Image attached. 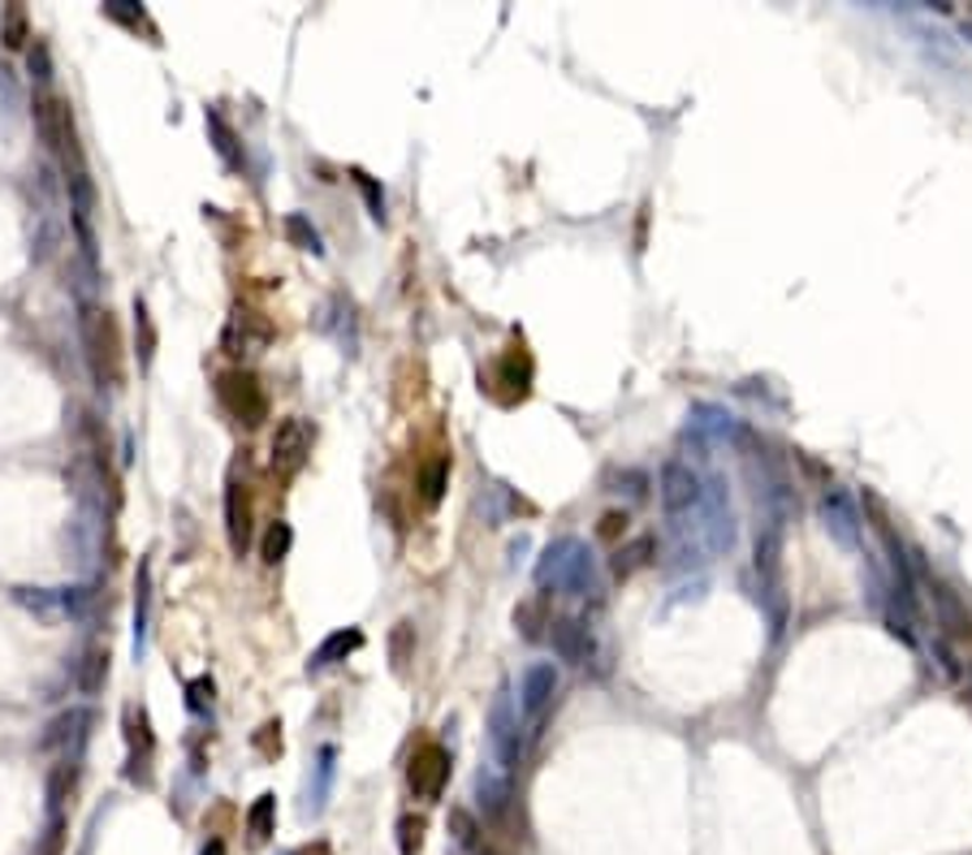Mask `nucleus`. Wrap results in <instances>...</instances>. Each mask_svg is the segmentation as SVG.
<instances>
[{"instance_id": "27", "label": "nucleus", "mask_w": 972, "mask_h": 855, "mask_svg": "<svg viewBox=\"0 0 972 855\" xmlns=\"http://www.w3.org/2000/svg\"><path fill=\"white\" fill-rule=\"evenodd\" d=\"M286 234H290V243H295L299 252H311V255L324 252V247H320V234L308 225V216H286Z\"/></svg>"}, {"instance_id": "28", "label": "nucleus", "mask_w": 972, "mask_h": 855, "mask_svg": "<svg viewBox=\"0 0 972 855\" xmlns=\"http://www.w3.org/2000/svg\"><path fill=\"white\" fill-rule=\"evenodd\" d=\"M398 847H403V855H419V847H424V821L419 816L398 821Z\"/></svg>"}, {"instance_id": "16", "label": "nucleus", "mask_w": 972, "mask_h": 855, "mask_svg": "<svg viewBox=\"0 0 972 855\" xmlns=\"http://www.w3.org/2000/svg\"><path fill=\"white\" fill-rule=\"evenodd\" d=\"M658 554V541L653 536H635L631 545H618L615 554V575L618 579H627V575H635V570H644L649 562Z\"/></svg>"}, {"instance_id": "11", "label": "nucleus", "mask_w": 972, "mask_h": 855, "mask_svg": "<svg viewBox=\"0 0 972 855\" xmlns=\"http://www.w3.org/2000/svg\"><path fill=\"white\" fill-rule=\"evenodd\" d=\"M268 342H273V324H268L259 311H252V307H234L221 346H225L229 354H256V351H264Z\"/></svg>"}, {"instance_id": "10", "label": "nucleus", "mask_w": 972, "mask_h": 855, "mask_svg": "<svg viewBox=\"0 0 972 855\" xmlns=\"http://www.w3.org/2000/svg\"><path fill=\"white\" fill-rule=\"evenodd\" d=\"M554 696H558V670H554L549 661L527 665L523 687H519V708H523V717H527L532 726H541L545 713H549V705H554Z\"/></svg>"}, {"instance_id": "13", "label": "nucleus", "mask_w": 972, "mask_h": 855, "mask_svg": "<svg viewBox=\"0 0 972 855\" xmlns=\"http://www.w3.org/2000/svg\"><path fill=\"white\" fill-rule=\"evenodd\" d=\"M225 536H229L234 554H247V545H252V502H247V489H243L238 471H229V480H225Z\"/></svg>"}, {"instance_id": "17", "label": "nucleus", "mask_w": 972, "mask_h": 855, "mask_svg": "<svg viewBox=\"0 0 972 855\" xmlns=\"http://www.w3.org/2000/svg\"><path fill=\"white\" fill-rule=\"evenodd\" d=\"M273 830H277V795H259L252 812H247V834H252V843H268L273 838Z\"/></svg>"}, {"instance_id": "7", "label": "nucleus", "mask_w": 972, "mask_h": 855, "mask_svg": "<svg viewBox=\"0 0 972 855\" xmlns=\"http://www.w3.org/2000/svg\"><path fill=\"white\" fill-rule=\"evenodd\" d=\"M311 441H316V432H311L308 419H299V415H295V419H281L277 432H273V471H277V475L303 471Z\"/></svg>"}, {"instance_id": "33", "label": "nucleus", "mask_w": 972, "mask_h": 855, "mask_svg": "<svg viewBox=\"0 0 972 855\" xmlns=\"http://www.w3.org/2000/svg\"><path fill=\"white\" fill-rule=\"evenodd\" d=\"M622 532H627V514H622V510L601 514V523H597V536H601V541H618Z\"/></svg>"}, {"instance_id": "20", "label": "nucleus", "mask_w": 972, "mask_h": 855, "mask_svg": "<svg viewBox=\"0 0 972 855\" xmlns=\"http://www.w3.org/2000/svg\"><path fill=\"white\" fill-rule=\"evenodd\" d=\"M135 342H139V363L148 367L156 354V324L152 316H148V302L135 299Z\"/></svg>"}, {"instance_id": "15", "label": "nucleus", "mask_w": 972, "mask_h": 855, "mask_svg": "<svg viewBox=\"0 0 972 855\" xmlns=\"http://www.w3.org/2000/svg\"><path fill=\"white\" fill-rule=\"evenodd\" d=\"M359 644H363V631H355V627H351V631H333V635H329V640H324V644L311 653L308 670L316 674V670H324V665H333V661H346Z\"/></svg>"}, {"instance_id": "12", "label": "nucleus", "mask_w": 972, "mask_h": 855, "mask_svg": "<svg viewBox=\"0 0 972 855\" xmlns=\"http://www.w3.org/2000/svg\"><path fill=\"white\" fill-rule=\"evenodd\" d=\"M519 730H523V726H519V708H514V701L502 692V696L493 701V713H489V739H493V748H498V756H502L506 769H514L519 756H523Z\"/></svg>"}, {"instance_id": "35", "label": "nucleus", "mask_w": 972, "mask_h": 855, "mask_svg": "<svg viewBox=\"0 0 972 855\" xmlns=\"http://www.w3.org/2000/svg\"><path fill=\"white\" fill-rule=\"evenodd\" d=\"M186 692H191V708H195V713H204V708L212 705V692H216V687H212V678H195Z\"/></svg>"}, {"instance_id": "14", "label": "nucleus", "mask_w": 972, "mask_h": 855, "mask_svg": "<svg viewBox=\"0 0 972 855\" xmlns=\"http://www.w3.org/2000/svg\"><path fill=\"white\" fill-rule=\"evenodd\" d=\"M929 601H933V609H938V622H942L951 635H972L969 609L960 605V597H955L942 579H929Z\"/></svg>"}, {"instance_id": "19", "label": "nucleus", "mask_w": 972, "mask_h": 855, "mask_svg": "<svg viewBox=\"0 0 972 855\" xmlns=\"http://www.w3.org/2000/svg\"><path fill=\"white\" fill-rule=\"evenodd\" d=\"M446 475H450V453H441V458H432V462L424 467V480H419V489H424V505L441 502V493H446Z\"/></svg>"}, {"instance_id": "5", "label": "nucleus", "mask_w": 972, "mask_h": 855, "mask_svg": "<svg viewBox=\"0 0 972 855\" xmlns=\"http://www.w3.org/2000/svg\"><path fill=\"white\" fill-rule=\"evenodd\" d=\"M818 510H821V527L830 532V541H834L839 549L856 554V549H861V505H856V498H852L843 484H825Z\"/></svg>"}, {"instance_id": "3", "label": "nucleus", "mask_w": 972, "mask_h": 855, "mask_svg": "<svg viewBox=\"0 0 972 855\" xmlns=\"http://www.w3.org/2000/svg\"><path fill=\"white\" fill-rule=\"evenodd\" d=\"M83 346H87V367L100 389H121V338L113 316L100 307H83Z\"/></svg>"}, {"instance_id": "25", "label": "nucleus", "mask_w": 972, "mask_h": 855, "mask_svg": "<svg viewBox=\"0 0 972 855\" xmlns=\"http://www.w3.org/2000/svg\"><path fill=\"white\" fill-rule=\"evenodd\" d=\"M476 791H480V804L489 808V816H498V812L506 808V800H511L506 782H498V778H493V773H484V769H480V778H476Z\"/></svg>"}, {"instance_id": "29", "label": "nucleus", "mask_w": 972, "mask_h": 855, "mask_svg": "<svg viewBox=\"0 0 972 855\" xmlns=\"http://www.w3.org/2000/svg\"><path fill=\"white\" fill-rule=\"evenodd\" d=\"M61 852H65V816H52V825L40 834V843H35L31 855H61Z\"/></svg>"}, {"instance_id": "4", "label": "nucleus", "mask_w": 972, "mask_h": 855, "mask_svg": "<svg viewBox=\"0 0 972 855\" xmlns=\"http://www.w3.org/2000/svg\"><path fill=\"white\" fill-rule=\"evenodd\" d=\"M658 489H662V505H665V514H670V523L679 527V536L687 532V519H696V532H701L705 480L696 475V467H692V462H683V458H665Z\"/></svg>"}, {"instance_id": "8", "label": "nucleus", "mask_w": 972, "mask_h": 855, "mask_svg": "<svg viewBox=\"0 0 972 855\" xmlns=\"http://www.w3.org/2000/svg\"><path fill=\"white\" fill-rule=\"evenodd\" d=\"M549 644H554L558 661L575 665V670H584V665L597 661V640H592V631H588L584 618H554V622H549Z\"/></svg>"}, {"instance_id": "1", "label": "nucleus", "mask_w": 972, "mask_h": 855, "mask_svg": "<svg viewBox=\"0 0 972 855\" xmlns=\"http://www.w3.org/2000/svg\"><path fill=\"white\" fill-rule=\"evenodd\" d=\"M536 584L545 592H563V597L597 592V562L588 554V545L575 536H558L536 562Z\"/></svg>"}, {"instance_id": "24", "label": "nucleus", "mask_w": 972, "mask_h": 855, "mask_svg": "<svg viewBox=\"0 0 972 855\" xmlns=\"http://www.w3.org/2000/svg\"><path fill=\"white\" fill-rule=\"evenodd\" d=\"M290 541H295V532H290V523H273V527L264 532V549H259V557H264L268 566H277L281 557L290 554Z\"/></svg>"}, {"instance_id": "34", "label": "nucleus", "mask_w": 972, "mask_h": 855, "mask_svg": "<svg viewBox=\"0 0 972 855\" xmlns=\"http://www.w3.org/2000/svg\"><path fill=\"white\" fill-rule=\"evenodd\" d=\"M514 622H519L523 640H541V618H536V605H523V609H514Z\"/></svg>"}, {"instance_id": "9", "label": "nucleus", "mask_w": 972, "mask_h": 855, "mask_svg": "<svg viewBox=\"0 0 972 855\" xmlns=\"http://www.w3.org/2000/svg\"><path fill=\"white\" fill-rule=\"evenodd\" d=\"M407 782L419 800H441V791H446V782H450V752H446L441 744L419 748L407 769Z\"/></svg>"}, {"instance_id": "22", "label": "nucleus", "mask_w": 972, "mask_h": 855, "mask_svg": "<svg viewBox=\"0 0 972 855\" xmlns=\"http://www.w3.org/2000/svg\"><path fill=\"white\" fill-rule=\"evenodd\" d=\"M104 678H108V649H87V656H83V674H78V687H83V692H100Z\"/></svg>"}, {"instance_id": "36", "label": "nucleus", "mask_w": 972, "mask_h": 855, "mask_svg": "<svg viewBox=\"0 0 972 855\" xmlns=\"http://www.w3.org/2000/svg\"><path fill=\"white\" fill-rule=\"evenodd\" d=\"M355 182L363 186V195H367V203H372V216L376 221H385V195H376V186L367 182V173H355Z\"/></svg>"}, {"instance_id": "21", "label": "nucleus", "mask_w": 972, "mask_h": 855, "mask_svg": "<svg viewBox=\"0 0 972 855\" xmlns=\"http://www.w3.org/2000/svg\"><path fill=\"white\" fill-rule=\"evenodd\" d=\"M0 40H4V49H26V40H31V26H26V9H22V4H9V9H4V26H0Z\"/></svg>"}, {"instance_id": "6", "label": "nucleus", "mask_w": 972, "mask_h": 855, "mask_svg": "<svg viewBox=\"0 0 972 855\" xmlns=\"http://www.w3.org/2000/svg\"><path fill=\"white\" fill-rule=\"evenodd\" d=\"M216 394H221V406H225L243 428H259V424L268 419V394H264V385H259L252 372H225L221 385H216Z\"/></svg>"}, {"instance_id": "26", "label": "nucleus", "mask_w": 972, "mask_h": 855, "mask_svg": "<svg viewBox=\"0 0 972 855\" xmlns=\"http://www.w3.org/2000/svg\"><path fill=\"white\" fill-rule=\"evenodd\" d=\"M74 778H78V773H74V765H70V760L52 769V778H49V804H52V812H56V816H61V804H65V800H70V791H74Z\"/></svg>"}, {"instance_id": "32", "label": "nucleus", "mask_w": 972, "mask_h": 855, "mask_svg": "<svg viewBox=\"0 0 972 855\" xmlns=\"http://www.w3.org/2000/svg\"><path fill=\"white\" fill-rule=\"evenodd\" d=\"M207 126H212V130H216V139H221V143H216V148H221V156H225L229 164H238V156H234V135H229V126H225V121H221L216 113H207Z\"/></svg>"}, {"instance_id": "18", "label": "nucleus", "mask_w": 972, "mask_h": 855, "mask_svg": "<svg viewBox=\"0 0 972 855\" xmlns=\"http://www.w3.org/2000/svg\"><path fill=\"white\" fill-rule=\"evenodd\" d=\"M410 656H415V627L410 622H398L389 631V661H394V674H407Z\"/></svg>"}, {"instance_id": "37", "label": "nucleus", "mask_w": 972, "mask_h": 855, "mask_svg": "<svg viewBox=\"0 0 972 855\" xmlns=\"http://www.w3.org/2000/svg\"><path fill=\"white\" fill-rule=\"evenodd\" d=\"M31 74H35V78H40V83H49V78H52L49 49H44V44H35V49H31Z\"/></svg>"}, {"instance_id": "23", "label": "nucleus", "mask_w": 972, "mask_h": 855, "mask_svg": "<svg viewBox=\"0 0 972 855\" xmlns=\"http://www.w3.org/2000/svg\"><path fill=\"white\" fill-rule=\"evenodd\" d=\"M450 834H455V843H459L462 852H476V847H480V825H476V816H471L467 808H450Z\"/></svg>"}, {"instance_id": "30", "label": "nucleus", "mask_w": 972, "mask_h": 855, "mask_svg": "<svg viewBox=\"0 0 972 855\" xmlns=\"http://www.w3.org/2000/svg\"><path fill=\"white\" fill-rule=\"evenodd\" d=\"M148 592H152V570H148V562H143V566H139V601H135V627H139L135 644H143V622H148Z\"/></svg>"}, {"instance_id": "2", "label": "nucleus", "mask_w": 972, "mask_h": 855, "mask_svg": "<svg viewBox=\"0 0 972 855\" xmlns=\"http://www.w3.org/2000/svg\"><path fill=\"white\" fill-rule=\"evenodd\" d=\"M35 126H40V139L44 148L61 156V169L70 182H83L87 178V164H83V148H78V130H74V108L70 100L40 92L35 96Z\"/></svg>"}, {"instance_id": "31", "label": "nucleus", "mask_w": 972, "mask_h": 855, "mask_svg": "<svg viewBox=\"0 0 972 855\" xmlns=\"http://www.w3.org/2000/svg\"><path fill=\"white\" fill-rule=\"evenodd\" d=\"M83 722H87V713H61V717H56V722L49 726V735H44L40 744H44V748H56V744H61V739H65V735H70L74 726H83Z\"/></svg>"}, {"instance_id": "38", "label": "nucleus", "mask_w": 972, "mask_h": 855, "mask_svg": "<svg viewBox=\"0 0 972 855\" xmlns=\"http://www.w3.org/2000/svg\"><path fill=\"white\" fill-rule=\"evenodd\" d=\"M200 855H225V843H221V838H212V843H207Z\"/></svg>"}]
</instances>
